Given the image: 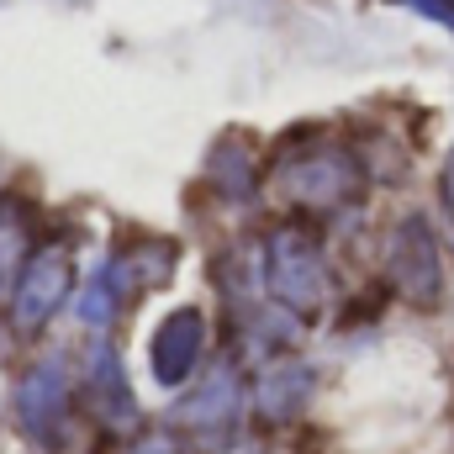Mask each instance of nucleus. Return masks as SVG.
<instances>
[{"label": "nucleus", "instance_id": "nucleus-13", "mask_svg": "<svg viewBox=\"0 0 454 454\" xmlns=\"http://www.w3.org/2000/svg\"><path fill=\"white\" fill-rule=\"evenodd\" d=\"M74 317L90 328V333H106L116 317H121V307H116V296H112V286L101 280V275H90L80 291H74Z\"/></svg>", "mask_w": 454, "mask_h": 454}, {"label": "nucleus", "instance_id": "nucleus-15", "mask_svg": "<svg viewBox=\"0 0 454 454\" xmlns=\"http://www.w3.org/2000/svg\"><path fill=\"white\" fill-rule=\"evenodd\" d=\"M402 5H412V11H423V16H434V21H444L454 32V0H402Z\"/></svg>", "mask_w": 454, "mask_h": 454}, {"label": "nucleus", "instance_id": "nucleus-7", "mask_svg": "<svg viewBox=\"0 0 454 454\" xmlns=\"http://www.w3.org/2000/svg\"><path fill=\"white\" fill-rule=\"evenodd\" d=\"M212 359V323L201 307H175L164 312V323L153 328L148 343V370H153V386L159 391H185L201 364Z\"/></svg>", "mask_w": 454, "mask_h": 454}, {"label": "nucleus", "instance_id": "nucleus-6", "mask_svg": "<svg viewBox=\"0 0 454 454\" xmlns=\"http://www.w3.org/2000/svg\"><path fill=\"white\" fill-rule=\"evenodd\" d=\"M74 402L106 434H137L143 428V402L132 391L127 359H121V348L112 339H90L80 370H74Z\"/></svg>", "mask_w": 454, "mask_h": 454}, {"label": "nucleus", "instance_id": "nucleus-3", "mask_svg": "<svg viewBox=\"0 0 454 454\" xmlns=\"http://www.w3.org/2000/svg\"><path fill=\"white\" fill-rule=\"evenodd\" d=\"M11 418L21 428V439L37 454H64L74 444V418H80V402H74V364L69 354H37L16 386H11Z\"/></svg>", "mask_w": 454, "mask_h": 454}, {"label": "nucleus", "instance_id": "nucleus-14", "mask_svg": "<svg viewBox=\"0 0 454 454\" xmlns=\"http://www.w3.org/2000/svg\"><path fill=\"white\" fill-rule=\"evenodd\" d=\"M112 454H196V444H191L180 428L159 423V428H137V434H127Z\"/></svg>", "mask_w": 454, "mask_h": 454}, {"label": "nucleus", "instance_id": "nucleus-2", "mask_svg": "<svg viewBox=\"0 0 454 454\" xmlns=\"http://www.w3.org/2000/svg\"><path fill=\"white\" fill-rule=\"evenodd\" d=\"M270 185L286 207L296 212H343L348 201H359L364 191V164L354 159V148L328 143V137H312V143H296L275 159L270 169Z\"/></svg>", "mask_w": 454, "mask_h": 454}, {"label": "nucleus", "instance_id": "nucleus-12", "mask_svg": "<svg viewBox=\"0 0 454 454\" xmlns=\"http://www.w3.org/2000/svg\"><path fill=\"white\" fill-rule=\"evenodd\" d=\"M207 180L223 191L227 201H243V196H254V164L243 159V148H238V143H223V148L212 153V169H207Z\"/></svg>", "mask_w": 454, "mask_h": 454}, {"label": "nucleus", "instance_id": "nucleus-11", "mask_svg": "<svg viewBox=\"0 0 454 454\" xmlns=\"http://www.w3.org/2000/svg\"><path fill=\"white\" fill-rule=\"evenodd\" d=\"M32 248H37V212L21 196H0V307L11 301Z\"/></svg>", "mask_w": 454, "mask_h": 454}, {"label": "nucleus", "instance_id": "nucleus-16", "mask_svg": "<svg viewBox=\"0 0 454 454\" xmlns=\"http://www.w3.org/2000/svg\"><path fill=\"white\" fill-rule=\"evenodd\" d=\"M439 201H444V212H450V223H454V148H450V159H444V175H439Z\"/></svg>", "mask_w": 454, "mask_h": 454}, {"label": "nucleus", "instance_id": "nucleus-5", "mask_svg": "<svg viewBox=\"0 0 454 454\" xmlns=\"http://www.w3.org/2000/svg\"><path fill=\"white\" fill-rule=\"evenodd\" d=\"M74 296V248L64 238H37L32 259L21 264V280L5 301L11 312V333L16 339H37L59 312L64 301Z\"/></svg>", "mask_w": 454, "mask_h": 454}, {"label": "nucleus", "instance_id": "nucleus-9", "mask_svg": "<svg viewBox=\"0 0 454 454\" xmlns=\"http://www.w3.org/2000/svg\"><path fill=\"white\" fill-rule=\"evenodd\" d=\"M386 270H391V286H396L407 301H418V307L439 301V291H444V264H439L434 227L423 223V217L396 223L391 248H386Z\"/></svg>", "mask_w": 454, "mask_h": 454}, {"label": "nucleus", "instance_id": "nucleus-10", "mask_svg": "<svg viewBox=\"0 0 454 454\" xmlns=\"http://www.w3.org/2000/svg\"><path fill=\"white\" fill-rule=\"evenodd\" d=\"M96 275L112 286L116 307H132V301H143L148 291H159L175 275V243L169 238H132V243L116 248Z\"/></svg>", "mask_w": 454, "mask_h": 454}, {"label": "nucleus", "instance_id": "nucleus-1", "mask_svg": "<svg viewBox=\"0 0 454 454\" xmlns=\"http://www.w3.org/2000/svg\"><path fill=\"white\" fill-rule=\"evenodd\" d=\"M259 280L270 307L286 317H317L333 301V270L323 254V238L307 223H280L259 243Z\"/></svg>", "mask_w": 454, "mask_h": 454}, {"label": "nucleus", "instance_id": "nucleus-4", "mask_svg": "<svg viewBox=\"0 0 454 454\" xmlns=\"http://www.w3.org/2000/svg\"><path fill=\"white\" fill-rule=\"evenodd\" d=\"M169 428H180L196 444V454L223 450L227 439H238L248 428V380H243V364L232 354L207 359V370L180 391Z\"/></svg>", "mask_w": 454, "mask_h": 454}, {"label": "nucleus", "instance_id": "nucleus-8", "mask_svg": "<svg viewBox=\"0 0 454 454\" xmlns=\"http://www.w3.org/2000/svg\"><path fill=\"white\" fill-rule=\"evenodd\" d=\"M312 391H317V370L301 354H280V359H264L254 370V380H248V412L264 428H291V423L307 418Z\"/></svg>", "mask_w": 454, "mask_h": 454}]
</instances>
